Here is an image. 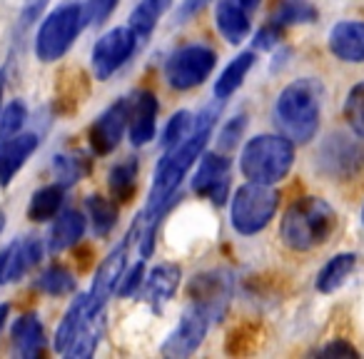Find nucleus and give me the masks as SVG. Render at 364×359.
Here are the masks:
<instances>
[{
    "label": "nucleus",
    "mask_w": 364,
    "mask_h": 359,
    "mask_svg": "<svg viewBox=\"0 0 364 359\" xmlns=\"http://www.w3.org/2000/svg\"><path fill=\"white\" fill-rule=\"evenodd\" d=\"M342 112H344V120H347V125L352 127L354 135L364 140V80L357 82V85L349 90Z\"/></svg>",
    "instance_id": "7c9ffc66"
},
{
    "label": "nucleus",
    "mask_w": 364,
    "mask_h": 359,
    "mask_svg": "<svg viewBox=\"0 0 364 359\" xmlns=\"http://www.w3.org/2000/svg\"><path fill=\"white\" fill-rule=\"evenodd\" d=\"M41 137L36 132H18L13 137L0 140V188H8L11 180L18 175L26 160L38 150Z\"/></svg>",
    "instance_id": "dca6fc26"
},
{
    "label": "nucleus",
    "mask_w": 364,
    "mask_h": 359,
    "mask_svg": "<svg viewBox=\"0 0 364 359\" xmlns=\"http://www.w3.org/2000/svg\"><path fill=\"white\" fill-rule=\"evenodd\" d=\"M127 127V97L112 102L100 117L90 125L87 140L95 155H110L117 145H120L122 135Z\"/></svg>",
    "instance_id": "4468645a"
},
{
    "label": "nucleus",
    "mask_w": 364,
    "mask_h": 359,
    "mask_svg": "<svg viewBox=\"0 0 364 359\" xmlns=\"http://www.w3.org/2000/svg\"><path fill=\"white\" fill-rule=\"evenodd\" d=\"M85 218L77 210H65L58 215L55 225L50 230V240H48V250L50 252H63V250L73 247L82 240L85 235Z\"/></svg>",
    "instance_id": "4be33fe9"
},
{
    "label": "nucleus",
    "mask_w": 364,
    "mask_h": 359,
    "mask_svg": "<svg viewBox=\"0 0 364 359\" xmlns=\"http://www.w3.org/2000/svg\"><path fill=\"white\" fill-rule=\"evenodd\" d=\"M36 289L50 294V297H63V294H70L75 289V277L60 264H53L36 279Z\"/></svg>",
    "instance_id": "c85d7f7f"
},
{
    "label": "nucleus",
    "mask_w": 364,
    "mask_h": 359,
    "mask_svg": "<svg viewBox=\"0 0 364 359\" xmlns=\"http://www.w3.org/2000/svg\"><path fill=\"white\" fill-rule=\"evenodd\" d=\"M319 162L327 175L347 180L364 167V147L344 135H332L319 150Z\"/></svg>",
    "instance_id": "f8f14e48"
},
{
    "label": "nucleus",
    "mask_w": 364,
    "mask_h": 359,
    "mask_svg": "<svg viewBox=\"0 0 364 359\" xmlns=\"http://www.w3.org/2000/svg\"><path fill=\"white\" fill-rule=\"evenodd\" d=\"M362 223H364V208H362Z\"/></svg>",
    "instance_id": "a18cd8bd"
},
{
    "label": "nucleus",
    "mask_w": 364,
    "mask_h": 359,
    "mask_svg": "<svg viewBox=\"0 0 364 359\" xmlns=\"http://www.w3.org/2000/svg\"><path fill=\"white\" fill-rule=\"evenodd\" d=\"M274 115L284 137L292 142H307L317 135L322 117V85L312 77L289 82L277 97Z\"/></svg>",
    "instance_id": "f03ea898"
},
{
    "label": "nucleus",
    "mask_w": 364,
    "mask_h": 359,
    "mask_svg": "<svg viewBox=\"0 0 364 359\" xmlns=\"http://www.w3.org/2000/svg\"><path fill=\"white\" fill-rule=\"evenodd\" d=\"M337 227V213L319 198H299L282 215L279 235L294 252H309L329 240Z\"/></svg>",
    "instance_id": "7ed1b4c3"
},
{
    "label": "nucleus",
    "mask_w": 364,
    "mask_h": 359,
    "mask_svg": "<svg viewBox=\"0 0 364 359\" xmlns=\"http://www.w3.org/2000/svg\"><path fill=\"white\" fill-rule=\"evenodd\" d=\"M218 117H220L218 102L205 107V110L195 117L193 132H190L180 145L167 150V155L162 157L160 165H157L155 180H152V188H150V200H147L145 215L140 218V227H142L140 254L142 257H150L152 254V242H155L157 225H160V218L165 215L167 203H170L175 190L180 188V183L185 180L188 170L195 165V160L205 152V145H208L210 135H213Z\"/></svg>",
    "instance_id": "f257e3e1"
},
{
    "label": "nucleus",
    "mask_w": 364,
    "mask_h": 359,
    "mask_svg": "<svg viewBox=\"0 0 364 359\" xmlns=\"http://www.w3.org/2000/svg\"><path fill=\"white\" fill-rule=\"evenodd\" d=\"M137 45V36L127 28L107 31L92 48V73L97 80H107L132 58Z\"/></svg>",
    "instance_id": "1a4fd4ad"
},
{
    "label": "nucleus",
    "mask_w": 364,
    "mask_h": 359,
    "mask_svg": "<svg viewBox=\"0 0 364 359\" xmlns=\"http://www.w3.org/2000/svg\"><path fill=\"white\" fill-rule=\"evenodd\" d=\"M46 6H48V0H28L26 8H23V13H21V26L23 28L33 26V23L38 21V16H41L43 8H46Z\"/></svg>",
    "instance_id": "4c0bfd02"
},
{
    "label": "nucleus",
    "mask_w": 364,
    "mask_h": 359,
    "mask_svg": "<svg viewBox=\"0 0 364 359\" xmlns=\"http://www.w3.org/2000/svg\"><path fill=\"white\" fill-rule=\"evenodd\" d=\"M235 3H240V6H242V8H245V11H247V13H252L255 8L259 6V0H235Z\"/></svg>",
    "instance_id": "79ce46f5"
},
{
    "label": "nucleus",
    "mask_w": 364,
    "mask_h": 359,
    "mask_svg": "<svg viewBox=\"0 0 364 359\" xmlns=\"http://www.w3.org/2000/svg\"><path fill=\"white\" fill-rule=\"evenodd\" d=\"M8 314H11V304H0V332H3V327H6Z\"/></svg>",
    "instance_id": "a19ab883"
},
{
    "label": "nucleus",
    "mask_w": 364,
    "mask_h": 359,
    "mask_svg": "<svg viewBox=\"0 0 364 359\" xmlns=\"http://www.w3.org/2000/svg\"><path fill=\"white\" fill-rule=\"evenodd\" d=\"M252 65H255V53H240V55L223 70L220 80L215 82V97H218V100H228V97L242 85V80L247 77V73L252 70Z\"/></svg>",
    "instance_id": "393cba45"
},
{
    "label": "nucleus",
    "mask_w": 364,
    "mask_h": 359,
    "mask_svg": "<svg viewBox=\"0 0 364 359\" xmlns=\"http://www.w3.org/2000/svg\"><path fill=\"white\" fill-rule=\"evenodd\" d=\"M3 227H6V213H0V232H3Z\"/></svg>",
    "instance_id": "c03bdc74"
},
{
    "label": "nucleus",
    "mask_w": 364,
    "mask_h": 359,
    "mask_svg": "<svg viewBox=\"0 0 364 359\" xmlns=\"http://www.w3.org/2000/svg\"><path fill=\"white\" fill-rule=\"evenodd\" d=\"M107 185H110V195L117 203H127L135 193L137 185V160H125L117 162L110 170V177H107Z\"/></svg>",
    "instance_id": "cd10ccee"
},
{
    "label": "nucleus",
    "mask_w": 364,
    "mask_h": 359,
    "mask_svg": "<svg viewBox=\"0 0 364 359\" xmlns=\"http://www.w3.org/2000/svg\"><path fill=\"white\" fill-rule=\"evenodd\" d=\"M354 267H357V254H354V252L334 254V257L329 259L322 269H319L317 289H319V292H324V294L339 289L349 279V274L354 272Z\"/></svg>",
    "instance_id": "5701e85b"
},
{
    "label": "nucleus",
    "mask_w": 364,
    "mask_h": 359,
    "mask_svg": "<svg viewBox=\"0 0 364 359\" xmlns=\"http://www.w3.org/2000/svg\"><path fill=\"white\" fill-rule=\"evenodd\" d=\"M85 28L80 3H63L41 23L36 36V55L43 63H55L73 48L75 38Z\"/></svg>",
    "instance_id": "39448f33"
},
{
    "label": "nucleus",
    "mask_w": 364,
    "mask_h": 359,
    "mask_svg": "<svg viewBox=\"0 0 364 359\" xmlns=\"http://www.w3.org/2000/svg\"><path fill=\"white\" fill-rule=\"evenodd\" d=\"M6 264H8V247L0 252V284L6 282Z\"/></svg>",
    "instance_id": "ea45409f"
},
{
    "label": "nucleus",
    "mask_w": 364,
    "mask_h": 359,
    "mask_svg": "<svg viewBox=\"0 0 364 359\" xmlns=\"http://www.w3.org/2000/svg\"><path fill=\"white\" fill-rule=\"evenodd\" d=\"M28 120V107L26 102L21 100H13L6 110L0 112V140H6V137H13L21 132V127L26 125Z\"/></svg>",
    "instance_id": "473e14b6"
},
{
    "label": "nucleus",
    "mask_w": 364,
    "mask_h": 359,
    "mask_svg": "<svg viewBox=\"0 0 364 359\" xmlns=\"http://www.w3.org/2000/svg\"><path fill=\"white\" fill-rule=\"evenodd\" d=\"M85 208H87V220L92 225V232L97 237L110 235L112 227L117 225V205L112 200L102 198V195H90L85 200Z\"/></svg>",
    "instance_id": "a878e982"
},
{
    "label": "nucleus",
    "mask_w": 364,
    "mask_h": 359,
    "mask_svg": "<svg viewBox=\"0 0 364 359\" xmlns=\"http://www.w3.org/2000/svg\"><path fill=\"white\" fill-rule=\"evenodd\" d=\"M63 195H65V188L60 183L36 190L31 203H28V218L33 223H48V220L58 218V213L63 208Z\"/></svg>",
    "instance_id": "b1692460"
},
{
    "label": "nucleus",
    "mask_w": 364,
    "mask_h": 359,
    "mask_svg": "<svg viewBox=\"0 0 364 359\" xmlns=\"http://www.w3.org/2000/svg\"><path fill=\"white\" fill-rule=\"evenodd\" d=\"M215 63L218 55L208 45L177 48L165 63V77L175 90H193L208 80L210 73L215 70Z\"/></svg>",
    "instance_id": "0eeeda50"
},
{
    "label": "nucleus",
    "mask_w": 364,
    "mask_h": 359,
    "mask_svg": "<svg viewBox=\"0 0 364 359\" xmlns=\"http://www.w3.org/2000/svg\"><path fill=\"white\" fill-rule=\"evenodd\" d=\"M190 299L195 307H200L213 322L225 317L230 307V297H232V277L223 269H213V272L195 274L193 282L188 287Z\"/></svg>",
    "instance_id": "9d476101"
},
{
    "label": "nucleus",
    "mask_w": 364,
    "mask_h": 359,
    "mask_svg": "<svg viewBox=\"0 0 364 359\" xmlns=\"http://www.w3.org/2000/svg\"><path fill=\"white\" fill-rule=\"evenodd\" d=\"M210 324H213V319H210L200 307L190 304V307L185 309V314L180 317V322H177V327L167 334L165 344H162V354L175 357V359L190 357V354L203 344Z\"/></svg>",
    "instance_id": "9b49d317"
},
{
    "label": "nucleus",
    "mask_w": 364,
    "mask_h": 359,
    "mask_svg": "<svg viewBox=\"0 0 364 359\" xmlns=\"http://www.w3.org/2000/svg\"><path fill=\"white\" fill-rule=\"evenodd\" d=\"M193 125H195L193 112H188V110L175 112V115L167 120L165 132H162V147H165V150H172L175 145H180V142L193 132Z\"/></svg>",
    "instance_id": "2f4dec72"
},
{
    "label": "nucleus",
    "mask_w": 364,
    "mask_h": 359,
    "mask_svg": "<svg viewBox=\"0 0 364 359\" xmlns=\"http://www.w3.org/2000/svg\"><path fill=\"white\" fill-rule=\"evenodd\" d=\"M157 127V97L150 90H137L127 100V132L132 145H147Z\"/></svg>",
    "instance_id": "2eb2a0df"
},
{
    "label": "nucleus",
    "mask_w": 364,
    "mask_h": 359,
    "mask_svg": "<svg viewBox=\"0 0 364 359\" xmlns=\"http://www.w3.org/2000/svg\"><path fill=\"white\" fill-rule=\"evenodd\" d=\"M43 257V245L36 237H23L8 245V264H6V282H18L26 277Z\"/></svg>",
    "instance_id": "aec40b11"
},
{
    "label": "nucleus",
    "mask_w": 364,
    "mask_h": 359,
    "mask_svg": "<svg viewBox=\"0 0 364 359\" xmlns=\"http://www.w3.org/2000/svg\"><path fill=\"white\" fill-rule=\"evenodd\" d=\"M3 82H6V73L0 70V97H3Z\"/></svg>",
    "instance_id": "37998d69"
},
{
    "label": "nucleus",
    "mask_w": 364,
    "mask_h": 359,
    "mask_svg": "<svg viewBox=\"0 0 364 359\" xmlns=\"http://www.w3.org/2000/svg\"><path fill=\"white\" fill-rule=\"evenodd\" d=\"M279 205V193L272 185L247 183L235 193L230 220L240 235H257L269 225Z\"/></svg>",
    "instance_id": "423d86ee"
},
{
    "label": "nucleus",
    "mask_w": 364,
    "mask_h": 359,
    "mask_svg": "<svg viewBox=\"0 0 364 359\" xmlns=\"http://www.w3.org/2000/svg\"><path fill=\"white\" fill-rule=\"evenodd\" d=\"M205 6H208V0H185L180 6V11H177V21H185V18L195 16V13H200Z\"/></svg>",
    "instance_id": "58836bf2"
},
{
    "label": "nucleus",
    "mask_w": 364,
    "mask_h": 359,
    "mask_svg": "<svg viewBox=\"0 0 364 359\" xmlns=\"http://www.w3.org/2000/svg\"><path fill=\"white\" fill-rule=\"evenodd\" d=\"M294 162L292 140L282 135H257L245 145L240 167L250 183L274 185L287 177Z\"/></svg>",
    "instance_id": "20e7f679"
},
{
    "label": "nucleus",
    "mask_w": 364,
    "mask_h": 359,
    "mask_svg": "<svg viewBox=\"0 0 364 359\" xmlns=\"http://www.w3.org/2000/svg\"><path fill=\"white\" fill-rule=\"evenodd\" d=\"M314 21H317V11L309 3H304V0H279L277 6H274L272 16H269V23L277 26L279 31L287 26L314 23Z\"/></svg>",
    "instance_id": "bb28decb"
},
{
    "label": "nucleus",
    "mask_w": 364,
    "mask_h": 359,
    "mask_svg": "<svg viewBox=\"0 0 364 359\" xmlns=\"http://www.w3.org/2000/svg\"><path fill=\"white\" fill-rule=\"evenodd\" d=\"M180 279H182V272L177 264H157L152 267L150 272L142 277V299L150 302L152 307H160V304L170 302L175 297L177 287H180Z\"/></svg>",
    "instance_id": "f3484780"
},
{
    "label": "nucleus",
    "mask_w": 364,
    "mask_h": 359,
    "mask_svg": "<svg viewBox=\"0 0 364 359\" xmlns=\"http://www.w3.org/2000/svg\"><path fill=\"white\" fill-rule=\"evenodd\" d=\"M230 190V160L220 152H208L193 177V193L215 205H225Z\"/></svg>",
    "instance_id": "ddd939ff"
},
{
    "label": "nucleus",
    "mask_w": 364,
    "mask_h": 359,
    "mask_svg": "<svg viewBox=\"0 0 364 359\" xmlns=\"http://www.w3.org/2000/svg\"><path fill=\"white\" fill-rule=\"evenodd\" d=\"M137 230H140V218L132 223L127 237L122 240V242L102 259L100 267H97L95 279H92V287H90V292H87V304H90L92 312H102L107 299H110V294L117 289V282H120L122 272H125V267H127V252H130L132 240L137 237Z\"/></svg>",
    "instance_id": "6e6552de"
},
{
    "label": "nucleus",
    "mask_w": 364,
    "mask_h": 359,
    "mask_svg": "<svg viewBox=\"0 0 364 359\" xmlns=\"http://www.w3.org/2000/svg\"><path fill=\"white\" fill-rule=\"evenodd\" d=\"M319 354H324V357H347V354L349 357H359V352L347 342V339H334V342H329Z\"/></svg>",
    "instance_id": "e433bc0d"
},
{
    "label": "nucleus",
    "mask_w": 364,
    "mask_h": 359,
    "mask_svg": "<svg viewBox=\"0 0 364 359\" xmlns=\"http://www.w3.org/2000/svg\"><path fill=\"white\" fill-rule=\"evenodd\" d=\"M142 277H145V264H142V262L132 264L130 269L125 267V272H122L115 292L120 294V297H130V294H135L137 287L142 284Z\"/></svg>",
    "instance_id": "f704fd0d"
},
{
    "label": "nucleus",
    "mask_w": 364,
    "mask_h": 359,
    "mask_svg": "<svg viewBox=\"0 0 364 359\" xmlns=\"http://www.w3.org/2000/svg\"><path fill=\"white\" fill-rule=\"evenodd\" d=\"M53 170H55L58 183H60L63 188H68V185L77 183L85 172H90V162L80 155H58L55 160H53Z\"/></svg>",
    "instance_id": "c756f323"
},
{
    "label": "nucleus",
    "mask_w": 364,
    "mask_h": 359,
    "mask_svg": "<svg viewBox=\"0 0 364 359\" xmlns=\"http://www.w3.org/2000/svg\"><path fill=\"white\" fill-rule=\"evenodd\" d=\"M120 0H87L82 6V18H85V26H102L107 18L112 16V11L117 8Z\"/></svg>",
    "instance_id": "72a5a7b5"
},
{
    "label": "nucleus",
    "mask_w": 364,
    "mask_h": 359,
    "mask_svg": "<svg viewBox=\"0 0 364 359\" xmlns=\"http://www.w3.org/2000/svg\"><path fill=\"white\" fill-rule=\"evenodd\" d=\"M242 130H245V115H237L232 117V120H228V127L223 130V135H220V147H235L237 145V140L242 137Z\"/></svg>",
    "instance_id": "c9c22d12"
},
{
    "label": "nucleus",
    "mask_w": 364,
    "mask_h": 359,
    "mask_svg": "<svg viewBox=\"0 0 364 359\" xmlns=\"http://www.w3.org/2000/svg\"><path fill=\"white\" fill-rule=\"evenodd\" d=\"M329 50L344 63H364V21H342L329 33Z\"/></svg>",
    "instance_id": "a211bd4d"
},
{
    "label": "nucleus",
    "mask_w": 364,
    "mask_h": 359,
    "mask_svg": "<svg viewBox=\"0 0 364 359\" xmlns=\"http://www.w3.org/2000/svg\"><path fill=\"white\" fill-rule=\"evenodd\" d=\"M215 23H218L220 36L232 45H240L250 33V13L235 0H220Z\"/></svg>",
    "instance_id": "412c9836"
},
{
    "label": "nucleus",
    "mask_w": 364,
    "mask_h": 359,
    "mask_svg": "<svg viewBox=\"0 0 364 359\" xmlns=\"http://www.w3.org/2000/svg\"><path fill=\"white\" fill-rule=\"evenodd\" d=\"M11 337H13V349L26 359L41 357L43 349H46V329H43V322L36 312H28L23 317H18L11 329Z\"/></svg>",
    "instance_id": "6ab92c4d"
}]
</instances>
